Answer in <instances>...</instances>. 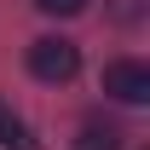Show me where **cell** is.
<instances>
[{
  "instance_id": "obj_3",
  "label": "cell",
  "mask_w": 150,
  "mask_h": 150,
  "mask_svg": "<svg viewBox=\"0 0 150 150\" xmlns=\"http://www.w3.org/2000/svg\"><path fill=\"white\" fill-rule=\"evenodd\" d=\"M69 150H121V133L104 127V121H87V127L75 133V144H69Z\"/></svg>"
},
{
  "instance_id": "obj_2",
  "label": "cell",
  "mask_w": 150,
  "mask_h": 150,
  "mask_svg": "<svg viewBox=\"0 0 150 150\" xmlns=\"http://www.w3.org/2000/svg\"><path fill=\"white\" fill-rule=\"evenodd\" d=\"M104 93H110L115 104H144L150 98V69L139 58H115L110 69H104Z\"/></svg>"
},
{
  "instance_id": "obj_1",
  "label": "cell",
  "mask_w": 150,
  "mask_h": 150,
  "mask_svg": "<svg viewBox=\"0 0 150 150\" xmlns=\"http://www.w3.org/2000/svg\"><path fill=\"white\" fill-rule=\"evenodd\" d=\"M29 69L40 75V81H69L75 69H81V46L64 35H40L35 46H29Z\"/></svg>"
},
{
  "instance_id": "obj_5",
  "label": "cell",
  "mask_w": 150,
  "mask_h": 150,
  "mask_svg": "<svg viewBox=\"0 0 150 150\" xmlns=\"http://www.w3.org/2000/svg\"><path fill=\"white\" fill-rule=\"evenodd\" d=\"M46 18H75V12H87V0H35Z\"/></svg>"
},
{
  "instance_id": "obj_4",
  "label": "cell",
  "mask_w": 150,
  "mask_h": 150,
  "mask_svg": "<svg viewBox=\"0 0 150 150\" xmlns=\"http://www.w3.org/2000/svg\"><path fill=\"white\" fill-rule=\"evenodd\" d=\"M0 144H6V150H35V144H29V127H23L6 104H0Z\"/></svg>"
}]
</instances>
